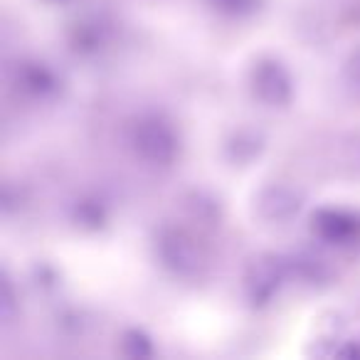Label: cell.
Masks as SVG:
<instances>
[{"instance_id": "1", "label": "cell", "mask_w": 360, "mask_h": 360, "mask_svg": "<svg viewBox=\"0 0 360 360\" xmlns=\"http://www.w3.org/2000/svg\"><path fill=\"white\" fill-rule=\"evenodd\" d=\"M131 143H134L136 153L143 160L155 165H168L170 160L178 155V136L175 131L165 124L158 116H148L141 119L134 126L131 134Z\"/></svg>"}, {"instance_id": "2", "label": "cell", "mask_w": 360, "mask_h": 360, "mask_svg": "<svg viewBox=\"0 0 360 360\" xmlns=\"http://www.w3.org/2000/svg\"><path fill=\"white\" fill-rule=\"evenodd\" d=\"M252 89L264 104L284 106L291 99V77L276 60H259L252 70Z\"/></svg>"}, {"instance_id": "3", "label": "cell", "mask_w": 360, "mask_h": 360, "mask_svg": "<svg viewBox=\"0 0 360 360\" xmlns=\"http://www.w3.org/2000/svg\"><path fill=\"white\" fill-rule=\"evenodd\" d=\"M158 255L163 259V264L168 269H173L175 274H193L202 264V255L198 242L180 230H168L160 235Z\"/></svg>"}, {"instance_id": "4", "label": "cell", "mask_w": 360, "mask_h": 360, "mask_svg": "<svg viewBox=\"0 0 360 360\" xmlns=\"http://www.w3.org/2000/svg\"><path fill=\"white\" fill-rule=\"evenodd\" d=\"M314 232L330 245H348L360 237V217L345 210H319L314 215Z\"/></svg>"}, {"instance_id": "5", "label": "cell", "mask_w": 360, "mask_h": 360, "mask_svg": "<svg viewBox=\"0 0 360 360\" xmlns=\"http://www.w3.org/2000/svg\"><path fill=\"white\" fill-rule=\"evenodd\" d=\"M284 276V266L279 259H259L247 274V289L250 296L255 299V304H264L276 294Z\"/></svg>"}, {"instance_id": "6", "label": "cell", "mask_w": 360, "mask_h": 360, "mask_svg": "<svg viewBox=\"0 0 360 360\" xmlns=\"http://www.w3.org/2000/svg\"><path fill=\"white\" fill-rule=\"evenodd\" d=\"M299 195L289 188H269V191L262 193L259 198V212L262 217L271 222H281V220H289L296 210H299Z\"/></svg>"}, {"instance_id": "7", "label": "cell", "mask_w": 360, "mask_h": 360, "mask_svg": "<svg viewBox=\"0 0 360 360\" xmlns=\"http://www.w3.org/2000/svg\"><path fill=\"white\" fill-rule=\"evenodd\" d=\"M20 84L30 89L32 94L45 96L57 89V79L45 65H22L20 67Z\"/></svg>"}, {"instance_id": "8", "label": "cell", "mask_w": 360, "mask_h": 360, "mask_svg": "<svg viewBox=\"0 0 360 360\" xmlns=\"http://www.w3.org/2000/svg\"><path fill=\"white\" fill-rule=\"evenodd\" d=\"M215 3L227 13H247L255 8V0H215Z\"/></svg>"}, {"instance_id": "9", "label": "cell", "mask_w": 360, "mask_h": 360, "mask_svg": "<svg viewBox=\"0 0 360 360\" xmlns=\"http://www.w3.org/2000/svg\"><path fill=\"white\" fill-rule=\"evenodd\" d=\"M345 75H348V82L355 86V89H360V50L355 52L353 57L348 60V67H345Z\"/></svg>"}, {"instance_id": "10", "label": "cell", "mask_w": 360, "mask_h": 360, "mask_svg": "<svg viewBox=\"0 0 360 360\" xmlns=\"http://www.w3.org/2000/svg\"><path fill=\"white\" fill-rule=\"evenodd\" d=\"M77 215H79L82 222H99L101 220V210L96 205H89V202H82L79 210H77Z\"/></svg>"}]
</instances>
